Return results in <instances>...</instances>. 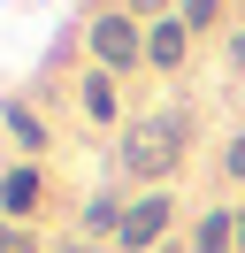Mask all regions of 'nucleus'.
I'll use <instances>...</instances> for the list:
<instances>
[{"label":"nucleus","instance_id":"1","mask_svg":"<svg viewBox=\"0 0 245 253\" xmlns=\"http://www.w3.org/2000/svg\"><path fill=\"white\" fill-rule=\"evenodd\" d=\"M184 146H192V123H184L176 108H161V115H138V123L122 130V176H168Z\"/></svg>","mask_w":245,"mask_h":253},{"label":"nucleus","instance_id":"2","mask_svg":"<svg viewBox=\"0 0 245 253\" xmlns=\"http://www.w3.org/2000/svg\"><path fill=\"white\" fill-rule=\"evenodd\" d=\"M92 54H100L107 69H130L138 54H146V39H138L130 16H100V23H92Z\"/></svg>","mask_w":245,"mask_h":253},{"label":"nucleus","instance_id":"3","mask_svg":"<svg viewBox=\"0 0 245 253\" xmlns=\"http://www.w3.org/2000/svg\"><path fill=\"white\" fill-rule=\"evenodd\" d=\"M168 215H176V207H168L161 192H153V200H138L130 215H122V253H138V246H153V238L168 230Z\"/></svg>","mask_w":245,"mask_h":253},{"label":"nucleus","instance_id":"4","mask_svg":"<svg viewBox=\"0 0 245 253\" xmlns=\"http://www.w3.org/2000/svg\"><path fill=\"white\" fill-rule=\"evenodd\" d=\"M184 46H192V31H184V16H176V23H161V31L146 39V54H153L161 69H176V62H184Z\"/></svg>","mask_w":245,"mask_h":253},{"label":"nucleus","instance_id":"5","mask_svg":"<svg viewBox=\"0 0 245 253\" xmlns=\"http://www.w3.org/2000/svg\"><path fill=\"white\" fill-rule=\"evenodd\" d=\"M31 200H39V176H31V169H15L8 184H0V207H8V215H23Z\"/></svg>","mask_w":245,"mask_h":253},{"label":"nucleus","instance_id":"6","mask_svg":"<svg viewBox=\"0 0 245 253\" xmlns=\"http://www.w3.org/2000/svg\"><path fill=\"white\" fill-rule=\"evenodd\" d=\"M84 108L100 115V123L115 115V77H107V69H92V77H84Z\"/></svg>","mask_w":245,"mask_h":253},{"label":"nucleus","instance_id":"7","mask_svg":"<svg viewBox=\"0 0 245 253\" xmlns=\"http://www.w3.org/2000/svg\"><path fill=\"white\" fill-rule=\"evenodd\" d=\"M230 238H238V215H207L199 222V253H222Z\"/></svg>","mask_w":245,"mask_h":253},{"label":"nucleus","instance_id":"8","mask_svg":"<svg viewBox=\"0 0 245 253\" xmlns=\"http://www.w3.org/2000/svg\"><path fill=\"white\" fill-rule=\"evenodd\" d=\"M122 215H130V207H115V200H92V207H84L92 230H115V238H122Z\"/></svg>","mask_w":245,"mask_h":253},{"label":"nucleus","instance_id":"9","mask_svg":"<svg viewBox=\"0 0 245 253\" xmlns=\"http://www.w3.org/2000/svg\"><path fill=\"white\" fill-rule=\"evenodd\" d=\"M207 16H214V0H184V31H207Z\"/></svg>","mask_w":245,"mask_h":253},{"label":"nucleus","instance_id":"10","mask_svg":"<svg viewBox=\"0 0 245 253\" xmlns=\"http://www.w3.org/2000/svg\"><path fill=\"white\" fill-rule=\"evenodd\" d=\"M0 253H31V238L23 230H0Z\"/></svg>","mask_w":245,"mask_h":253},{"label":"nucleus","instance_id":"11","mask_svg":"<svg viewBox=\"0 0 245 253\" xmlns=\"http://www.w3.org/2000/svg\"><path fill=\"white\" fill-rule=\"evenodd\" d=\"M230 169H238V176H245V138H238V146H230Z\"/></svg>","mask_w":245,"mask_h":253},{"label":"nucleus","instance_id":"12","mask_svg":"<svg viewBox=\"0 0 245 253\" xmlns=\"http://www.w3.org/2000/svg\"><path fill=\"white\" fill-rule=\"evenodd\" d=\"M54 253H92V246H84V238H69V246H54Z\"/></svg>","mask_w":245,"mask_h":253},{"label":"nucleus","instance_id":"13","mask_svg":"<svg viewBox=\"0 0 245 253\" xmlns=\"http://www.w3.org/2000/svg\"><path fill=\"white\" fill-rule=\"evenodd\" d=\"M238 246H245V215H238Z\"/></svg>","mask_w":245,"mask_h":253}]
</instances>
